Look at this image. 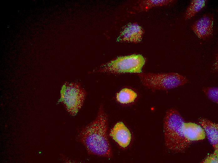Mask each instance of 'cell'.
<instances>
[{"instance_id":"cell-14","label":"cell","mask_w":218,"mask_h":163,"mask_svg":"<svg viewBox=\"0 0 218 163\" xmlns=\"http://www.w3.org/2000/svg\"><path fill=\"white\" fill-rule=\"evenodd\" d=\"M203 91L209 99L217 103L218 89L217 87H205L204 88Z\"/></svg>"},{"instance_id":"cell-10","label":"cell","mask_w":218,"mask_h":163,"mask_svg":"<svg viewBox=\"0 0 218 163\" xmlns=\"http://www.w3.org/2000/svg\"><path fill=\"white\" fill-rule=\"evenodd\" d=\"M184 131L186 138L191 143L193 141L204 139L206 136L202 127L195 123L185 122Z\"/></svg>"},{"instance_id":"cell-5","label":"cell","mask_w":218,"mask_h":163,"mask_svg":"<svg viewBox=\"0 0 218 163\" xmlns=\"http://www.w3.org/2000/svg\"><path fill=\"white\" fill-rule=\"evenodd\" d=\"M86 94L79 83L65 82L61 88L59 102L63 104L70 114L74 116L81 108Z\"/></svg>"},{"instance_id":"cell-9","label":"cell","mask_w":218,"mask_h":163,"mask_svg":"<svg viewBox=\"0 0 218 163\" xmlns=\"http://www.w3.org/2000/svg\"><path fill=\"white\" fill-rule=\"evenodd\" d=\"M199 123L204 129L208 140L213 148L214 151L218 150V124L208 119L200 118Z\"/></svg>"},{"instance_id":"cell-13","label":"cell","mask_w":218,"mask_h":163,"mask_svg":"<svg viewBox=\"0 0 218 163\" xmlns=\"http://www.w3.org/2000/svg\"><path fill=\"white\" fill-rule=\"evenodd\" d=\"M137 97V94L131 89L124 88L116 95V99L119 103L127 104L133 102Z\"/></svg>"},{"instance_id":"cell-2","label":"cell","mask_w":218,"mask_h":163,"mask_svg":"<svg viewBox=\"0 0 218 163\" xmlns=\"http://www.w3.org/2000/svg\"><path fill=\"white\" fill-rule=\"evenodd\" d=\"M185 121L179 112L174 108L166 112L163 121L165 144L169 150L176 152L184 151L191 144L186 138Z\"/></svg>"},{"instance_id":"cell-11","label":"cell","mask_w":218,"mask_h":163,"mask_svg":"<svg viewBox=\"0 0 218 163\" xmlns=\"http://www.w3.org/2000/svg\"><path fill=\"white\" fill-rule=\"evenodd\" d=\"M174 0H143L139 1L137 5L133 8L139 12L147 11L156 7H160L172 3Z\"/></svg>"},{"instance_id":"cell-8","label":"cell","mask_w":218,"mask_h":163,"mask_svg":"<svg viewBox=\"0 0 218 163\" xmlns=\"http://www.w3.org/2000/svg\"><path fill=\"white\" fill-rule=\"evenodd\" d=\"M109 134L120 146L124 148L129 145L131 140L130 131L122 122L117 123Z\"/></svg>"},{"instance_id":"cell-4","label":"cell","mask_w":218,"mask_h":163,"mask_svg":"<svg viewBox=\"0 0 218 163\" xmlns=\"http://www.w3.org/2000/svg\"><path fill=\"white\" fill-rule=\"evenodd\" d=\"M145 62V58L140 54L120 56L101 65L97 72L115 74L140 73Z\"/></svg>"},{"instance_id":"cell-6","label":"cell","mask_w":218,"mask_h":163,"mask_svg":"<svg viewBox=\"0 0 218 163\" xmlns=\"http://www.w3.org/2000/svg\"><path fill=\"white\" fill-rule=\"evenodd\" d=\"M214 23L213 14L205 13L195 21L191 26V28L198 38L205 40L212 34Z\"/></svg>"},{"instance_id":"cell-1","label":"cell","mask_w":218,"mask_h":163,"mask_svg":"<svg viewBox=\"0 0 218 163\" xmlns=\"http://www.w3.org/2000/svg\"><path fill=\"white\" fill-rule=\"evenodd\" d=\"M107 116L103 105L99 108L96 119L81 131L80 138L90 154L110 158L112 151L107 135Z\"/></svg>"},{"instance_id":"cell-15","label":"cell","mask_w":218,"mask_h":163,"mask_svg":"<svg viewBox=\"0 0 218 163\" xmlns=\"http://www.w3.org/2000/svg\"><path fill=\"white\" fill-rule=\"evenodd\" d=\"M218 162V152L214 151L213 153L207 156L202 161V162L217 163Z\"/></svg>"},{"instance_id":"cell-3","label":"cell","mask_w":218,"mask_h":163,"mask_svg":"<svg viewBox=\"0 0 218 163\" xmlns=\"http://www.w3.org/2000/svg\"><path fill=\"white\" fill-rule=\"evenodd\" d=\"M138 75L143 86L153 90L172 89L184 85L188 82L185 76L174 72L141 73Z\"/></svg>"},{"instance_id":"cell-12","label":"cell","mask_w":218,"mask_h":163,"mask_svg":"<svg viewBox=\"0 0 218 163\" xmlns=\"http://www.w3.org/2000/svg\"><path fill=\"white\" fill-rule=\"evenodd\" d=\"M207 2L206 0H191L186 10L185 19L188 20L194 17L205 7Z\"/></svg>"},{"instance_id":"cell-7","label":"cell","mask_w":218,"mask_h":163,"mask_svg":"<svg viewBox=\"0 0 218 163\" xmlns=\"http://www.w3.org/2000/svg\"><path fill=\"white\" fill-rule=\"evenodd\" d=\"M144 34L143 29L136 23H130L123 28L117 38L121 42L138 43L140 42Z\"/></svg>"}]
</instances>
